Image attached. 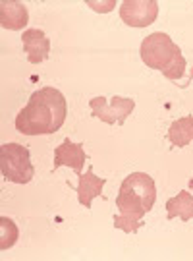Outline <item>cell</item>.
Instances as JSON below:
<instances>
[{
	"label": "cell",
	"mask_w": 193,
	"mask_h": 261,
	"mask_svg": "<svg viewBox=\"0 0 193 261\" xmlns=\"http://www.w3.org/2000/svg\"><path fill=\"white\" fill-rule=\"evenodd\" d=\"M68 114L66 97L54 87H41L16 116V130L23 136H48L62 128Z\"/></svg>",
	"instance_id": "cell-1"
},
{
	"label": "cell",
	"mask_w": 193,
	"mask_h": 261,
	"mask_svg": "<svg viewBox=\"0 0 193 261\" xmlns=\"http://www.w3.org/2000/svg\"><path fill=\"white\" fill-rule=\"evenodd\" d=\"M156 201L155 180L145 172H131L124 178L116 196L120 215L114 217V226L124 232H137L143 226V217L153 209Z\"/></svg>",
	"instance_id": "cell-2"
},
{
	"label": "cell",
	"mask_w": 193,
	"mask_h": 261,
	"mask_svg": "<svg viewBox=\"0 0 193 261\" xmlns=\"http://www.w3.org/2000/svg\"><path fill=\"white\" fill-rule=\"evenodd\" d=\"M141 60L151 70L162 72L172 82H180L185 74V58L180 47L162 31L151 33L141 43Z\"/></svg>",
	"instance_id": "cell-3"
},
{
	"label": "cell",
	"mask_w": 193,
	"mask_h": 261,
	"mask_svg": "<svg viewBox=\"0 0 193 261\" xmlns=\"http://www.w3.org/2000/svg\"><path fill=\"white\" fill-rule=\"evenodd\" d=\"M2 176L14 184H27L35 176V168L29 161V149L19 143H4L0 147Z\"/></svg>",
	"instance_id": "cell-4"
},
{
	"label": "cell",
	"mask_w": 193,
	"mask_h": 261,
	"mask_svg": "<svg viewBox=\"0 0 193 261\" xmlns=\"http://www.w3.org/2000/svg\"><path fill=\"white\" fill-rule=\"evenodd\" d=\"M91 105V112L95 118H99L104 124H118L122 126L126 118H128L131 111L135 109V101L126 99V97H118L114 95L111 101H106L104 97H95L89 101Z\"/></svg>",
	"instance_id": "cell-5"
},
{
	"label": "cell",
	"mask_w": 193,
	"mask_h": 261,
	"mask_svg": "<svg viewBox=\"0 0 193 261\" xmlns=\"http://www.w3.org/2000/svg\"><path fill=\"white\" fill-rule=\"evenodd\" d=\"M158 16V2L155 0H124L120 18L129 28H147Z\"/></svg>",
	"instance_id": "cell-6"
},
{
	"label": "cell",
	"mask_w": 193,
	"mask_h": 261,
	"mask_svg": "<svg viewBox=\"0 0 193 261\" xmlns=\"http://www.w3.org/2000/svg\"><path fill=\"white\" fill-rule=\"evenodd\" d=\"M21 43H23V50H25V55H27L31 64H41L50 55V39L46 37L43 29H25L23 37H21Z\"/></svg>",
	"instance_id": "cell-7"
},
{
	"label": "cell",
	"mask_w": 193,
	"mask_h": 261,
	"mask_svg": "<svg viewBox=\"0 0 193 261\" xmlns=\"http://www.w3.org/2000/svg\"><path fill=\"white\" fill-rule=\"evenodd\" d=\"M85 159H87V155H85V149H83L81 143L64 140L62 145H58L54 149V170L60 167H70L79 178L83 165H85Z\"/></svg>",
	"instance_id": "cell-8"
},
{
	"label": "cell",
	"mask_w": 193,
	"mask_h": 261,
	"mask_svg": "<svg viewBox=\"0 0 193 261\" xmlns=\"http://www.w3.org/2000/svg\"><path fill=\"white\" fill-rule=\"evenodd\" d=\"M29 14L23 2L16 0H2L0 2V25L4 29L19 31L27 25Z\"/></svg>",
	"instance_id": "cell-9"
},
{
	"label": "cell",
	"mask_w": 193,
	"mask_h": 261,
	"mask_svg": "<svg viewBox=\"0 0 193 261\" xmlns=\"http://www.w3.org/2000/svg\"><path fill=\"white\" fill-rule=\"evenodd\" d=\"M106 184L104 178H97L93 168H89L85 174L79 176V184L75 186V192H77V199L85 209H91V203L95 197H99L102 194V186Z\"/></svg>",
	"instance_id": "cell-10"
},
{
	"label": "cell",
	"mask_w": 193,
	"mask_h": 261,
	"mask_svg": "<svg viewBox=\"0 0 193 261\" xmlns=\"http://www.w3.org/2000/svg\"><path fill=\"white\" fill-rule=\"evenodd\" d=\"M166 213L170 221L180 217L184 223H189L193 219V194H189L187 190H182L176 197H170L166 201Z\"/></svg>",
	"instance_id": "cell-11"
},
{
	"label": "cell",
	"mask_w": 193,
	"mask_h": 261,
	"mask_svg": "<svg viewBox=\"0 0 193 261\" xmlns=\"http://www.w3.org/2000/svg\"><path fill=\"white\" fill-rule=\"evenodd\" d=\"M168 140L174 147H185L193 143V116H184L172 122L168 130Z\"/></svg>",
	"instance_id": "cell-12"
},
{
	"label": "cell",
	"mask_w": 193,
	"mask_h": 261,
	"mask_svg": "<svg viewBox=\"0 0 193 261\" xmlns=\"http://www.w3.org/2000/svg\"><path fill=\"white\" fill-rule=\"evenodd\" d=\"M18 226L14 224V221H10L8 217H2L0 219V250L12 248L18 240Z\"/></svg>",
	"instance_id": "cell-13"
},
{
	"label": "cell",
	"mask_w": 193,
	"mask_h": 261,
	"mask_svg": "<svg viewBox=\"0 0 193 261\" xmlns=\"http://www.w3.org/2000/svg\"><path fill=\"white\" fill-rule=\"evenodd\" d=\"M87 4H89V6H93V10H97V12H111L112 6H114V2H108V4H101V2H93V0H89Z\"/></svg>",
	"instance_id": "cell-14"
}]
</instances>
